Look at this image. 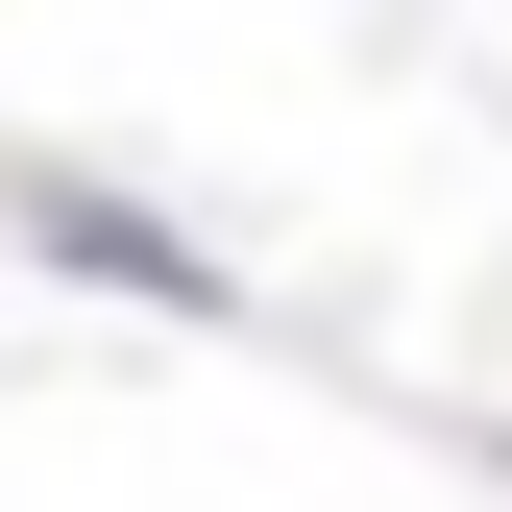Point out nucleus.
Returning a JSON list of instances; mask_svg holds the SVG:
<instances>
[{
	"instance_id": "nucleus-1",
	"label": "nucleus",
	"mask_w": 512,
	"mask_h": 512,
	"mask_svg": "<svg viewBox=\"0 0 512 512\" xmlns=\"http://www.w3.org/2000/svg\"><path fill=\"white\" fill-rule=\"evenodd\" d=\"M25 244H74V269H122V293H196V317H220V269H196V244H147L98 171H25Z\"/></svg>"
}]
</instances>
